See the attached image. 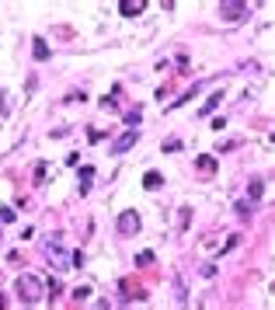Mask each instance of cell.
Instances as JSON below:
<instances>
[{
	"instance_id": "6da1fadb",
	"label": "cell",
	"mask_w": 275,
	"mask_h": 310,
	"mask_svg": "<svg viewBox=\"0 0 275 310\" xmlns=\"http://www.w3.org/2000/svg\"><path fill=\"white\" fill-rule=\"evenodd\" d=\"M14 290H18V300H21V303H39V300H42V293H45V286H42V279H39V275L24 272V275H18Z\"/></svg>"
},
{
	"instance_id": "7a4b0ae2",
	"label": "cell",
	"mask_w": 275,
	"mask_h": 310,
	"mask_svg": "<svg viewBox=\"0 0 275 310\" xmlns=\"http://www.w3.org/2000/svg\"><path fill=\"white\" fill-rule=\"evenodd\" d=\"M45 258H49L53 269H66V265H70V254L63 248V237H49V241H45Z\"/></svg>"
},
{
	"instance_id": "3957f363",
	"label": "cell",
	"mask_w": 275,
	"mask_h": 310,
	"mask_svg": "<svg viewBox=\"0 0 275 310\" xmlns=\"http://www.w3.org/2000/svg\"><path fill=\"white\" fill-rule=\"evenodd\" d=\"M244 14H247V4L244 0H223L219 4V18L223 21H240Z\"/></svg>"
},
{
	"instance_id": "277c9868",
	"label": "cell",
	"mask_w": 275,
	"mask_h": 310,
	"mask_svg": "<svg viewBox=\"0 0 275 310\" xmlns=\"http://www.w3.org/2000/svg\"><path fill=\"white\" fill-rule=\"evenodd\" d=\"M118 233H122V237H133V233H139V216H136V209L118 213Z\"/></svg>"
},
{
	"instance_id": "5b68a950",
	"label": "cell",
	"mask_w": 275,
	"mask_h": 310,
	"mask_svg": "<svg viewBox=\"0 0 275 310\" xmlns=\"http://www.w3.org/2000/svg\"><path fill=\"white\" fill-rule=\"evenodd\" d=\"M133 147H136V129H129V133L118 136L115 143H112V154H126V150H133Z\"/></svg>"
},
{
	"instance_id": "8992f818",
	"label": "cell",
	"mask_w": 275,
	"mask_h": 310,
	"mask_svg": "<svg viewBox=\"0 0 275 310\" xmlns=\"http://www.w3.org/2000/svg\"><path fill=\"white\" fill-rule=\"evenodd\" d=\"M143 7H146L143 0H122V4H118V11H122L126 18H136V14L143 11Z\"/></svg>"
},
{
	"instance_id": "52a82bcc",
	"label": "cell",
	"mask_w": 275,
	"mask_h": 310,
	"mask_svg": "<svg viewBox=\"0 0 275 310\" xmlns=\"http://www.w3.org/2000/svg\"><path fill=\"white\" fill-rule=\"evenodd\" d=\"M160 185H164V175H160V171H146V175H143V188L154 192V188H160Z\"/></svg>"
},
{
	"instance_id": "ba28073f",
	"label": "cell",
	"mask_w": 275,
	"mask_h": 310,
	"mask_svg": "<svg viewBox=\"0 0 275 310\" xmlns=\"http://www.w3.org/2000/svg\"><path fill=\"white\" fill-rule=\"evenodd\" d=\"M32 56L39 59V63H42V59H49V45H45V39H35V45H32Z\"/></svg>"
},
{
	"instance_id": "9c48e42d",
	"label": "cell",
	"mask_w": 275,
	"mask_h": 310,
	"mask_svg": "<svg viewBox=\"0 0 275 310\" xmlns=\"http://www.w3.org/2000/svg\"><path fill=\"white\" fill-rule=\"evenodd\" d=\"M261 192H265V185H261V178H255V181L247 185V195H251V202H255V199H261Z\"/></svg>"
},
{
	"instance_id": "30bf717a",
	"label": "cell",
	"mask_w": 275,
	"mask_h": 310,
	"mask_svg": "<svg viewBox=\"0 0 275 310\" xmlns=\"http://www.w3.org/2000/svg\"><path fill=\"white\" fill-rule=\"evenodd\" d=\"M94 178V168L87 164V168H80V192H87V181Z\"/></svg>"
},
{
	"instance_id": "8fae6325",
	"label": "cell",
	"mask_w": 275,
	"mask_h": 310,
	"mask_svg": "<svg viewBox=\"0 0 275 310\" xmlns=\"http://www.w3.org/2000/svg\"><path fill=\"white\" fill-rule=\"evenodd\" d=\"M136 265H139V269L154 265V251H139V254H136Z\"/></svg>"
},
{
	"instance_id": "7c38bea8",
	"label": "cell",
	"mask_w": 275,
	"mask_h": 310,
	"mask_svg": "<svg viewBox=\"0 0 275 310\" xmlns=\"http://www.w3.org/2000/svg\"><path fill=\"white\" fill-rule=\"evenodd\" d=\"M219 98H223V94H213L209 101H206V105H202V115H209V112L216 108V105H219Z\"/></svg>"
},
{
	"instance_id": "4fadbf2b",
	"label": "cell",
	"mask_w": 275,
	"mask_h": 310,
	"mask_svg": "<svg viewBox=\"0 0 275 310\" xmlns=\"http://www.w3.org/2000/svg\"><path fill=\"white\" fill-rule=\"evenodd\" d=\"M14 220V209H7V206H0V223H11Z\"/></svg>"
},
{
	"instance_id": "5bb4252c",
	"label": "cell",
	"mask_w": 275,
	"mask_h": 310,
	"mask_svg": "<svg viewBox=\"0 0 275 310\" xmlns=\"http://www.w3.org/2000/svg\"><path fill=\"white\" fill-rule=\"evenodd\" d=\"M198 168H202V171H213L216 164H213V157H198Z\"/></svg>"
},
{
	"instance_id": "9a60e30c",
	"label": "cell",
	"mask_w": 275,
	"mask_h": 310,
	"mask_svg": "<svg viewBox=\"0 0 275 310\" xmlns=\"http://www.w3.org/2000/svg\"><path fill=\"white\" fill-rule=\"evenodd\" d=\"M174 296H178V303H185V290H181V279L174 275Z\"/></svg>"
},
{
	"instance_id": "2e32d148",
	"label": "cell",
	"mask_w": 275,
	"mask_h": 310,
	"mask_svg": "<svg viewBox=\"0 0 275 310\" xmlns=\"http://www.w3.org/2000/svg\"><path fill=\"white\" fill-rule=\"evenodd\" d=\"M73 296H77V300H87V296H91V286H77Z\"/></svg>"
},
{
	"instance_id": "e0dca14e",
	"label": "cell",
	"mask_w": 275,
	"mask_h": 310,
	"mask_svg": "<svg viewBox=\"0 0 275 310\" xmlns=\"http://www.w3.org/2000/svg\"><path fill=\"white\" fill-rule=\"evenodd\" d=\"M164 150H167V154H174V150H181V139H167V143H164Z\"/></svg>"
},
{
	"instance_id": "ac0fdd59",
	"label": "cell",
	"mask_w": 275,
	"mask_h": 310,
	"mask_svg": "<svg viewBox=\"0 0 275 310\" xmlns=\"http://www.w3.org/2000/svg\"><path fill=\"white\" fill-rule=\"evenodd\" d=\"M45 290H49V293H53V300H56V296H59V293H63V286H59V282H56V279H53V282H49V286H45Z\"/></svg>"
},
{
	"instance_id": "d6986e66",
	"label": "cell",
	"mask_w": 275,
	"mask_h": 310,
	"mask_svg": "<svg viewBox=\"0 0 275 310\" xmlns=\"http://www.w3.org/2000/svg\"><path fill=\"white\" fill-rule=\"evenodd\" d=\"M126 122H129V126H136V122H139V108H133V112L126 115Z\"/></svg>"
},
{
	"instance_id": "ffe728a7",
	"label": "cell",
	"mask_w": 275,
	"mask_h": 310,
	"mask_svg": "<svg viewBox=\"0 0 275 310\" xmlns=\"http://www.w3.org/2000/svg\"><path fill=\"white\" fill-rule=\"evenodd\" d=\"M98 310H108V303H98Z\"/></svg>"
},
{
	"instance_id": "44dd1931",
	"label": "cell",
	"mask_w": 275,
	"mask_h": 310,
	"mask_svg": "<svg viewBox=\"0 0 275 310\" xmlns=\"http://www.w3.org/2000/svg\"><path fill=\"white\" fill-rule=\"evenodd\" d=\"M272 139H275V136H272Z\"/></svg>"
}]
</instances>
